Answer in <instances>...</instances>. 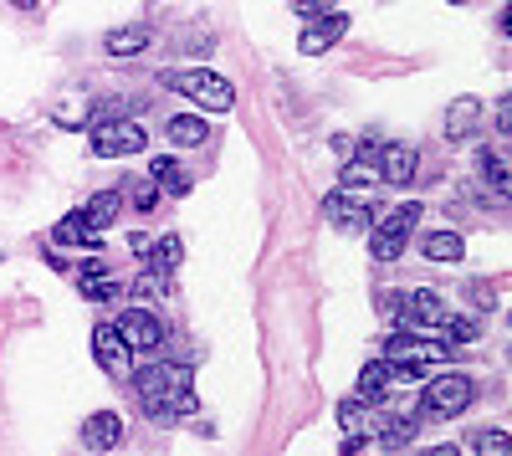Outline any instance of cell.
I'll return each instance as SVG.
<instances>
[{
  "mask_svg": "<svg viewBox=\"0 0 512 456\" xmlns=\"http://www.w3.org/2000/svg\"><path fill=\"white\" fill-rule=\"evenodd\" d=\"M390 375H395L390 359H369V364L359 369V400H364V405L384 400V395H390Z\"/></svg>",
  "mask_w": 512,
  "mask_h": 456,
  "instance_id": "16",
  "label": "cell"
},
{
  "mask_svg": "<svg viewBox=\"0 0 512 456\" xmlns=\"http://www.w3.org/2000/svg\"><path fill=\"white\" fill-rule=\"evenodd\" d=\"M88 144L98 159H128V154H144L149 129L134 118H93L88 123Z\"/></svg>",
  "mask_w": 512,
  "mask_h": 456,
  "instance_id": "4",
  "label": "cell"
},
{
  "mask_svg": "<svg viewBox=\"0 0 512 456\" xmlns=\"http://www.w3.org/2000/svg\"><path fill=\"white\" fill-rule=\"evenodd\" d=\"M118 211H123V190H98L88 205H82V221H88V226L103 236V231L118 221Z\"/></svg>",
  "mask_w": 512,
  "mask_h": 456,
  "instance_id": "15",
  "label": "cell"
},
{
  "mask_svg": "<svg viewBox=\"0 0 512 456\" xmlns=\"http://www.w3.org/2000/svg\"><path fill=\"white\" fill-rule=\"evenodd\" d=\"M292 11L308 21V16H323V11H328V0H292Z\"/></svg>",
  "mask_w": 512,
  "mask_h": 456,
  "instance_id": "31",
  "label": "cell"
},
{
  "mask_svg": "<svg viewBox=\"0 0 512 456\" xmlns=\"http://www.w3.org/2000/svg\"><path fill=\"white\" fill-rule=\"evenodd\" d=\"M144 47H149V31L144 26H118V31L103 36V52L108 57H139Z\"/></svg>",
  "mask_w": 512,
  "mask_h": 456,
  "instance_id": "19",
  "label": "cell"
},
{
  "mask_svg": "<svg viewBox=\"0 0 512 456\" xmlns=\"http://www.w3.org/2000/svg\"><path fill=\"white\" fill-rule=\"evenodd\" d=\"M113 328L123 334V344L134 349V354H139V349H144V354H154V349L164 344V318H159V313H149L144 303H139V308H123Z\"/></svg>",
  "mask_w": 512,
  "mask_h": 456,
  "instance_id": "8",
  "label": "cell"
},
{
  "mask_svg": "<svg viewBox=\"0 0 512 456\" xmlns=\"http://www.w3.org/2000/svg\"><path fill=\"white\" fill-rule=\"evenodd\" d=\"M466 293H477V308H497V298L487 293V282H477V287H466Z\"/></svg>",
  "mask_w": 512,
  "mask_h": 456,
  "instance_id": "33",
  "label": "cell"
},
{
  "mask_svg": "<svg viewBox=\"0 0 512 456\" xmlns=\"http://www.w3.org/2000/svg\"><path fill=\"white\" fill-rule=\"evenodd\" d=\"M77 287H82V298H88V303H108V298H118V282L103 272V262H88V267H82Z\"/></svg>",
  "mask_w": 512,
  "mask_h": 456,
  "instance_id": "21",
  "label": "cell"
},
{
  "mask_svg": "<svg viewBox=\"0 0 512 456\" xmlns=\"http://www.w3.org/2000/svg\"><path fill=\"white\" fill-rule=\"evenodd\" d=\"M451 6H466V0H451Z\"/></svg>",
  "mask_w": 512,
  "mask_h": 456,
  "instance_id": "35",
  "label": "cell"
},
{
  "mask_svg": "<svg viewBox=\"0 0 512 456\" xmlns=\"http://www.w3.org/2000/svg\"><path fill=\"white\" fill-rule=\"evenodd\" d=\"M11 6H21V11H36V0H11Z\"/></svg>",
  "mask_w": 512,
  "mask_h": 456,
  "instance_id": "34",
  "label": "cell"
},
{
  "mask_svg": "<svg viewBox=\"0 0 512 456\" xmlns=\"http://www.w3.org/2000/svg\"><path fill=\"white\" fill-rule=\"evenodd\" d=\"M364 400L354 395V400H344V405H338V426H344V431H364Z\"/></svg>",
  "mask_w": 512,
  "mask_h": 456,
  "instance_id": "29",
  "label": "cell"
},
{
  "mask_svg": "<svg viewBox=\"0 0 512 456\" xmlns=\"http://www.w3.org/2000/svg\"><path fill=\"white\" fill-rule=\"evenodd\" d=\"M149 180L159 185V195H180V200L190 195V175L180 170V159H154L149 164Z\"/></svg>",
  "mask_w": 512,
  "mask_h": 456,
  "instance_id": "17",
  "label": "cell"
},
{
  "mask_svg": "<svg viewBox=\"0 0 512 456\" xmlns=\"http://www.w3.org/2000/svg\"><path fill=\"white\" fill-rule=\"evenodd\" d=\"M134 385H139V400H144L154 426H175V421H185V416H195V410H200L185 364H149Z\"/></svg>",
  "mask_w": 512,
  "mask_h": 456,
  "instance_id": "1",
  "label": "cell"
},
{
  "mask_svg": "<svg viewBox=\"0 0 512 456\" xmlns=\"http://www.w3.org/2000/svg\"><path fill=\"white\" fill-rule=\"evenodd\" d=\"M400 318H410V323H420V328H436L441 318H446V303H441V293H431V287H410L405 298H395L390 303Z\"/></svg>",
  "mask_w": 512,
  "mask_h": 456,
  "instance_id": "11",
  "label": "cell"
},
{
  "mask_svg": "<svg viewBox=\"0 0 512 456\" xmlns=\"http://www.w3.org/2000/svg\"><path fill=\"white\" fill-rule=\"evenodd\" d=\"M344 36H349V16H344V11L308 16L303 36H297V52H303V57H323V52H328V47H338Z\"/></svg>",
  "mask_w": 512,
  "mask_h": 456,
  "instance_id": "9",
  "label": "cell"
},
{
  "mask_svg": "<svg viewBox=\"0 0 512 456\" xmlns=\"http://www.w3.org/2000/svg\"><path fill=\"white\" fill-rule=\"evenodd\" d=\"M415 164H420V159H415L410 144H384L379 159H374V170H379L384 185H400V190H405V185H415Z\"/></svg>",
  "mask_w": 512,
  "mask_h": 456,
  "instance_id": "12",
  "label": "cell"
},
{
  "mask_svg": "<svg viewBox=\"0 0 512 456\" xmlns=\"http://www.w3.org/2000/svg\"><path fill=\"white\" fill-rule=\"evenodd\" d=\"M128 195H134V205H139V211H144V216H149V211H154V205H159V185H154L149 175H144V180H134V185H128Z\"/></svg>",
  "mask_w": 512,
  "mask_h": 456,
  "instance_id": "28",
  "label": "cell"
},
{
  "mask_svg": "<svg viewBox=\"0 0 512 456\" xmlns=\"http://www.w3.org/2000/svg\"><path fill=\"white\" fill-rule=\"evenodd\" d=\"M461 252H466L461 231H431V236H425V257H431V262H456Z\"/></svg>",
  "mask_w": 512,
  "mask_h": 456,
  "instance_id": "24",
  "label": "cell"
},
{
  "mask_svg": "<svg viewBox=\"0 0 512 456\" xmlns=\"http://www.w3.org/2000/svg\"><path fill=\"white\" fill-rule=\"evenodd\" d=\"M323 216H328V226H333V231L359 236V231H369V221H374V205H369L354 185H338V190L323 200Z\"/></svg>",
  "mask_w": 512,
  "mask_h": 456,
  "instance_id": "7",
  "label": "cell"
},
{
  "mask_svg": "<svg viewBox=\"0 0 512 456\" xmlns=\"http://www.w3.org/2000/svg\"><path fill=\"white\" fill-rule=\"evenodd\" d=\"M0 257H6V252H0Z\"/></svg>",
  "mask_w": 512,
  "mask_h": 456,
  "instance_id": "36",
  "label": "cell"
},
{
  "mask_svg": "<svg viewBox=\"0 0 512 456\" xmlns=\"http://www.w3.org/2000/svg\"><path fill=\"white\" fill-rule=\"evenodd\" d=\"M205 139H210V129H205V118H200V113L169 118V144H175V149H200Z\"/></svg>",
  "mask_w": 512,
  "mask_h": 456,
  "instance_id": "18",
  "label": "cell"
},
{
  "mask_svg": "<svg viewBox=\"0 0 512 456\" xmlns=\"http://www.w3.org/2000/svg\"><path fill=\"white\" fill-rule=\"evenodd\" d=\"M93 354H98V364L108 369L113 380H128L134 375V349L123 344V334L108 323V328H93Z\"/></svg>",
  "mask_w": 512,
  "mask_h": 456,
  "instance_id": "10",
  "label": "cell"
},
{
  "mask_svg": "<svg viewBox=\"0 0 512 456\" xmlns=\"http://www.w3.org/2000/svg\"><path fill=\"white\" fill-rule=\"evenodd\" d=\"M374 241H369V252L379 257V262H395L400 252H405V241L415 236V226H420V205L415 200H405V205H395V211H374Z\"/></svg>",
  "mask_w": 512,
  "mask_h": 456,
  "instance_id": "5",
  "label": "cell"
},
{
  "mask_svg": "<svg viewBox=\"0 0 512 456\" xmlns=\"http://www.w3.org/2000/svg\"><path fill=\"white\" fill-rule=\"evenodd\" d=\"M164 287H169V277H159V272H139L134 293H139V298H164Z\"/></svg>",
  "mask_w": 512,
  "mask_h": 456,
  "instance_id": "30",
  "label": "cell"
},
{
  "mask_svg": "<svg viewBox=\"0 0 512 456\" xmlns=\"http://www.w3.org/2000/svg\"><path fill=\"white\" fill-rule=\"evenodd\" d=\"M415 431H420V416H384L379 421V431H374V441L379 446H405V441H415Z\"/></svg>",
  "mask_w": 512,
  "mask_h": 456,
  "instance_id": "23",
  "label": "cell"
},
{
  "mask_svg": "<svg viewBox=\"0 0 512 456\" xmlns=\"http://www.w3.org/2000/svg\"><path fill=\"white\" fill-rule=\"evenodd\" d=\"M144 252H149V272L169 277V272L185 262V241H180V236H159L154 246H144Z\"/></svg>",
  "mask_w": 512,
  "mask_h": 456,
  "instance_id": "20",
  "label": "cell"
},
{
  "mask_svg": "<svg viewBox=\"0 0 512 456\" xmlns=\"http://www.w3.org/2000/svg\"><path fill=\"white\" fill-rule=\"evenodd\" d=\"M466 446H472V451H487V456H502V451L512 446V436H507V431H477Z\"/></svg>",
  "mask_w": 512,
  "mask_h": 456,
  "instance_id": "27",
  "label": "cell"
},
{
  "mask_svg": "<svg viewBox=\"0 0 512 456\" xmlns=\"http://www.w3.org/2000/svg\"><path fill=\"white\" fill-rule=\"evenodd\" d=\"M477 129H482V98L466 93V98H456V103L446 108V139H451V144H466Z\"/></svg>",
  "mask_w": 512,
  "mask_h": 456,
  "instance_id": "13",
  "label": "cell"
},
{
  "mask_svg": "<svg viewBox=\"0 0 512 456\" xmlns=\"http://www.w3.org/2000/svg\"><path fill=\"white\" fill-rule=\"evenodd\" d=\"M482 180L492 185V195H507V190H512V180H507V159H502V149H487V154H482Z\"/></svg>",
  "mask_w": 512,
  "mask_h": 456,
  "instance_id": "25",
  "label": "cell"
},
{
  "mask_svg": "<svg viewBox=\"0 0 512 456\" xmlns=\"http://www.w3.org/2000/svg\"><path fill=\"white\" fill-rule=\"evenodd\" d=\"M52 241H62V246H98L103 236H98L88 221H82V211H72V216H62V221H57Z\"/></svg>",
  "mask_w": 512,
  "mask_h": 456,
  "instance_id": "22",
  "label": "cell"
},
{
  "mask_svg": "<svg viewBox=\"0 0 512 456\" xmlns=\"http://www.w3.org/2000/svg\"><path fill=\"white\" fill-rule=\"evenodd\" d=\"M123 441V421L113 416V410H98V416L82 421V446L88 451H113Z\"/></svg>",
  "mask_w": 512,
  "mask_h": 456,
  "instance_id": "14",
  "label": "cell"
},
{
  "mask_svg": "<svg viewBox=\"0 0 512 456\" xmlns=\"http://www.w3.org/2000/svg\"><path fill=\"white\" fill-rule=\"evenodd\" d=\"M497 134H512V98H497Z\"/></svg>",
  "mask_w": 512,
  "mask_h": 456,
  "instance_id": "32",
  "label": "cell"
},
{
  "mask_svg": "<svg viewBox=\"0 0 512 456\" xmlns=\"http://www.w3.org/2000/svg\"><path fill=\"white\" fill-rule=\"evenodd\" d=\"M436 328L446 334V344H472V339H477V318H451V313H446Z\"/></svg>",
  "mask_w": 512,
  "mask_h": 456,
  "instance_id": "26",
  "label": "cell"
},
{
  "mask_svg": "<svg viewBox=\"0 0 512 456\" xmlns=\"http://www.w3.org/2000/svg\"><path fill=\"white\" fill-rule=\"evenodd\" d=\"M477 400V385H472V375H436L431 385L420 390V410L415 416H431V421H451V416H461L466 405Z\"/></svg>",
  "mask_w": 512,
  "mask_h": 456,
  "instance_id": "6",
  "label": "cell"
},
{
  "mask_svg": "<svg viewBox=\"0 0 512 456\" xmlns=\"http://www.w3.org/2000/svg\"><path fill=\"white\" fill-rule=\"evenodd\" d=\"M451 344L446 339H431V334H390L384 339V359L395 364L400 380H420L431 364H446Z\"/></svg>",
  "mask_w": 512,
  "mask_h": 456,
  "instance_id": "2",
  "label": "cell"
},
{
  "mask_svg": "<svg viewBox=\"0 0 512 456\" xmlns=\"http://www.w3.org/2000/svg\"><path fill=\"white\" fill-rule=\"evenodd\" d=\"M175 93H185L195 108H205V113H231L236 108V88L221 77V72H210V67H185V72H169L164 77Z\"/></svg>",
  "mask_w": 512,
  "mask_h": 456,
  "instance_id": "3",
  "label": "cell"
}]
</instances>
